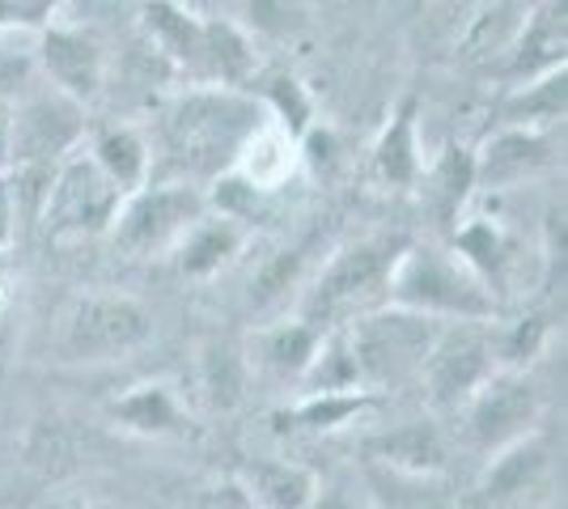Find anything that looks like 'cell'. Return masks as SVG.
<instances>
[{
    "label": "cell",
    "instance_id": "cell-1",
    "mask_svg": "<svg viewBox=\"0 0 568 509\" xmlns=\"http://www.w3.org/2000/svg\"><path fill=\"white\" fill-rule=\"evenodd\" d=\"M267 120L263 102L230 85H187L162 111V153L183 183H213L230 174L246 141Z\"/></svg>",
    "mask_w": 568,
    "mask_h": 509
},
{
    "label": "cell",
    "instance_id": "cell-2",
    "mask_svg": "<svg viewBox=\"0 0 568 509\" xmlns=\"http://www.w3.org/2000/svg\"><path fill=\"white\" fill-rule=\"evenodd\" d=\"M386 302L416 311L437 323H493L497 297L479 281L458 251L433 243H403L390 276H386Z\"/></svg>",
    "mask_w": 568,
    "mask_h": 509
},
{
    "label": "cell",
    "instance_id": "cell-3",
    "mask_svg": "<svg viewBox=\"0 0 568 509\" xmlns=\"http://www.w3.org/2000/svg\"><path fill=\"white\" fill-rule=\"evenodd\" d=\"M437 332H442L437 318L403 311L390 302L382 311H365L339 327V336L348 344V357H353L356 383L374 395L416 383Z\"/></svg>",
    "mask_w": 568,
    "mask_h": 509
},
{
    "label": "cell",
    "instance_id": "cell-4",
    "mask_svg": "<svg viewBox=\"0 0 568 509\" xmlns=\"http://www.w3.org/2000/svg\"><path fill=\"white\" fill-rule=\"evenodd\" d=\"M209 213V192L170 179V183H144L141 192L123 195L119 213L111 221V243L128 259H153V255H174L179 243L191 234V225Z\"/></svg>",
    "mask_w": 568,
    "mask_h": 509
},
{
    "label": "cell",
    "instance_id": "cell-5",
    "mask_svg": "<svg viewBox=\"0 0 568 509\" xmlns=\"http://www.w3.org/2000/svg\"><path fill=\"white\" fill-rule=\"evenodd\" d=\"M149 339H153V315L132 293H81L60 318V357L77 365L132 357Z\"/></svg>",
    "mask_w": 568,
    "mask_h": 509
},
{
    "label": "cell",
    "instance_id": "cell-6",
    "mask_svg": "<svg viewBox=\"0 0 568 509\" xmlns=\"http://www.w3.org/2000/svg\"><path fill=\"white\" fill-rule=\"evenodd\" d=\"M399 246L403 238H361L335 251L310 285L302 318L318 332H332V327H344L348 318L365 315V302L374 293H386V276H390Z\"/></svg>",
    "mask_w": 568,
    "mask_h": 509
},
{
    "label": "cell",
    "instance_id": "cell-7",
    "mask_svg": "<svg viewBox=\"0 0 568 509\" xmlns=\"http://www.w3.org/2000/svg\"><path fill=\"white\" fill-rule=\"evenodd\" d=\"M119 187L98 170L85 145L72 149L60 166L51 170L43 192V230L55 243H81L111 230L119 213Z\"/></svg>",
    "mask_w": 568,
    "mask_h": 509
},
{
    "label": "cell",
    "instance_id": "cell-8",
    "mask_svg": "<svg viewBox=\"0 0 568 509\" xmlns=\"http://www.w3.org/2000/svg\"><path fill=\"white\" fill-rule=\"evenodd\" d=\"M458 416H463L467 446L475 455L493 459L505 446L535 434L544 416V390L530 383L526 369H493V378L458 408Z\"/></svg>",
    "mask_w": 568,
    "mask_h": 509
},
{
    "label": "cell",
    "instance_id": "cell-9",
    "mask_svg": "<svg viewBox=\"0 0 568 509\" xmlns=\"http://www.w3.org/2000/svg\"><path fill=\"white\" fill-rule=\"evenodd\" d=\"M85 141V106L55 90H26L9 106V170H55Z\"/></svg>",
    "mask_w": 568,
    "mask_h": 509
},
{
    "label": "cell",
    "instance_id": "cell-10",
    "mask_svg": "<svg viewBox=\"0 0 568 509\" xmlns=\"http://www.w3.org/2000/svg\"><path fill=\"white\" fill-rule=\"evenodd\" d=\"M497 369L493 323H442L420 369V387L437 413H458Z\"/></svg>",
    "mask_w": 568,
    "mask_h": 509
},
{
    "label": "cell",
    "instance_id": "cell-11",
    "mask_svg": "<svg viewBox=\"0 0 568 509\" xmlns=\"http://www.w3.org/2000/svg\"><path fill=\"white\" fill-rule=\"evenodd\" d=\"M34 64L43 69L55 94L72 98L77 106L94 102L106 85V51L90 30L55 22L34 39Z\"/></svg>",
    "mask_w": 568,
    "mask_h": 509
},
{
    "label": "cell",
    "instance_id": "cell-12",
    "mask_svg": "<svg viewBox=\"0 0 568 509\" xmlns=\"http://www.w3.org/2000/svg\"><path fill=\"white\" fill-rule=\"evenodd\" d=\"M556 162V141L547 128H518L505 123L488 145L475 153V187L484 192H505L526 179L544 174Z\"/></svg>",
    "mask_w": 568,
    "mask_h": 509
},
{
    "label": "cell",
    "instance_id": "cell-13",
    "mask_svg": "<svg viewBox=\"0 0 568 509\" xmlns=\"http://www.w3.org/2000/svg\"><path fill=\"white\" fill-rule=\"evenodd\" d=\"M365 462L399 476H437L450 467V437L437 420H403L365 441Z\"/></svg>",
    "mask_w": 568,
    "mask_h": 509
},
{
    "label": "cell",
    "instance_id": "cell-14",
    "mask_svg": "<svg viewBox=\"0 0 568 509\" xmlns=\"http://www.w3.org/2000/svg\"><path fill=\"white\" fill-rule=\"evenodd\" d=\"M200 30L204 18H195L191 9L174 0H149L141 9V39L170 64L174 77H200Z\"/></svg>",
    "mask_w": 568,
    "mask_h": 509
},
{
    "label": "cell",
    "instance_id": "cell-15",
    "mask_svg": "<svg viewBox=\"0 0 568 509\" xmlns=\"http://www.w3.org/2000/svg\"><path fill=\"white\" fill-rule=\"evenodd\" d=\"M251 77H255V34L242 22H234V18H204L195 85L246 90Z\"/></svg>",
    "mask_w": 568,
    "mask_h": 509
},
{
    "label": "cell",
    "instance_id": "cell-16",
    "mask_svg": "<svg viewBox=\"0 0 568 509\" xmlns=\"http://www.w3.org/2000/svg\"><path fill=\"white\" fill-rule=\"evenodd\" d=\"M568 0H539L530 9V18L521 22L518 43H514V60L509 73L518 81H535L544 73L565 69V48H568Z\"/></svg>",
    "mask_w": 568,
    "mask_h": 509
},
{
    "label": "cell",
    "instance_id": "cell-17",
    "mask_svg": "<svg viewBox=\"0 0 568 509\" xmlns=\"http://www.w3.org/2000/svg\"><path fill=\"white\" fill-rule=\"evenodd\" d=\"M416 98L407 94L395 106L390 123L382 128V136L374 141V153H369V170L382 187H412L425 166H420V132H416Z\"/></svg>",
    "mask_w": 568,
    "mask_h": 509
},
{
    "label": "cell",
    "instance_id": "cell-18",
    "mask_svg": "<svg viewBox=\"0 0 568 509\" xmlns=\"http://www.w3.org/2000/svg\"><path fill=\"white\" fill-rule=\"evenodd\" d=\"M85 153L98 162V170L119 187V195L141 192L144 183L153 179V149L141 136V128L132 123H106L90 136Z\"/></svg>",
    "mask_w": 568,
    "mask_h": 509
},
{
    "label": "cell",
    "instance_id": "cell-19",
    "mask_svg": "<svg viewBox=\"0 0 568 509\" xmlns=\"http://www.w3.org/2000/svg\"><path fill=\"white\" fill-rule=\"evenodd\" d=\"M246 243V225L225 213H204V217L191 225V234L179 243L174 259H179V272L191 276V281H209L216 276L225 264H234V255Z\"/></svg>",
    "mask_w": 568,
    "mask_h": 509
},
{
    "label": "cell",
    "instance_id": "cell-20",
    "mask_svg": "<svg viewBox=\"0 0 568 509\" xmlns=\"http://www.w3.org/2000/svg\"><path fill=\"white\" fill-rule=\"evenodd\" d=\"M111 420H119L136 437H179L187 434V408L170 383H141L111 404Z\"/></svg>",
    "mask_w": 568,
    "mask_h": 509
},
{
    "label": "cell",
    "instance_id": "cell-21",
    "mask_svg": "<svg viewBox=\"0 0 568 509\" xmlns=\"http://www.w3.org/2000/svg\"><path fill=\"white\" fill-rule=\"evenodd\" d=\"M242 488L251 492V501L260 509H310L318 476L306 462L293 459H255L237 471Z\"/></svg>",
    "mask_w": 568,
    "mask_h": 509
},
{
    "label": "cell",
    "instance_id": "cell-22",
    "mask_svg": "<svg viewBox=\"0 0 568 509\" xmlns=\"http://www.w3.org/2000/svg\"><path fill=\"white\" fill-rule=\"evenodd\" d=\"M318 339H323V332L310 327L306 318H284V323H272L255 336V344H251L255 357L251 362L267 369V374H276V378L302 383V374H306L314 353H318Z\"/></svg>",
    "mask_w": 568,
    "mask_h": 509
},
{
    "label": "cell",
    "instance_id": "cell-23",
    "mask_svg": "<svg viewBox=\"0 0 568 509\" xmlns=\"http://www.w3.org/2000/svg\"><path fill=\"white\" fill-rule=\"evenodd\" d=\"M378 404L374 390H310L302 395L297 408L281 413V429H293V434H332V429H344L353 425L361 413H369Z\"/></svg>",
    "mask_w": 568,
    "mask_h": 509
},
{
    "label": "cell",
    "instance_id": "cell-24",
    "mask_svg": "<svg viewBox=\"0 0 568 509\" xmlns=\"http://www.w3.org/2000/svg\"><path fill=\"white\" fill-rule=\"evenodd\" d=\"M365 497L374 509H454L437 476H399L365 462Z\"/></svg>",
    "mask_w": 568,
    "mask_h": 509
},
{
    "label": "cell",
    "instance_id": "cell-25",
    "mask_svg": "<svg viewBox=\"0 0 568 509\" xmlns=\"http://www.w3.org/2000/svg\"><path fill=\"white\" fill-rule=\"evenodd\" d=\"M246 369H251V362L237 353L234 344L213 339L204 348V357H200V390H204V399L213 404L216 413H230V408L242 404V395H246Z\"/></svg>",
    "mask_w": 568,
    "mask_h": 509
},
{
    "label": "cell",
    "instance_id": "cell-26",
    "mask_svg": "<svg viewBox=\"0 0 568 509\" xmlns=\"http://www.w3.org/2000/svg\"><path fill=\"white\" fill-rule=\"evenodd\" d=\"M505 123L518 128H556L565 123V69L521 81L518 94L505 102Z\"/></svg>",
    "mask_w": 568,
    "mask_h": 509
},
{
    "label": "cell",
    "instance_id": "cell-27",
    "mask_svg": "<svg viewBox=\"0 0 568 509\" xmlns=\"http://www.w3.org/2000/svg\"><path fill=\"white\" fill-rule=\"evenodd\" d=\"M544 471V441L530 434L505 446L500 455L488 459V476H484V497H514Z\"/></svg>",
    "mask_w": 568,
    "mask_h": 509
},
{
    "label": "cell",
    "instance_id": "cell-28",
    "mask_svg": "<svg viewBox=\"0 0 568 509\" xmlns=\"http://www.w3.org/2000/svg\"><path fill=\"white\" fill-rule=\"evenodd\" d=\"M260 102H263V111H267V120L281 123L284 132L293 136V141H302V136L310 132V120H314V102H310L306 85H302L297 77H272Z\"/></svg>",
    "mask_w": 568,
    "mask_h": 509
},
{
    "label": "cell",
    "instance_id": "cell-29",
    "mask_svg": "<svg viewBox=\"0 0 568 509\" xmlns=\"http://www.w3.org/2000/svg\"><path fill=\"white\" fill-rule=\"evenodd\" d=\"M428 183H433V195H437V204H442V217L454 221L463 213L467 195L475 192V153L471 149H450V153L433 166Z\"/></svg>",
    "mask_w": 568,
    "mask_h": 509
},
{
    "label": "cell",
    "instance_id": "cell-30",
    "mask_svg": "<svg viewBox=\"0 0 568 509\" xmlns=\"http://www.w3.org/2000/svg\"><path fill=\"white\" fill-rule=\"evenodd\" d=\"M34 43L0 39V106H13L26 90H34Z\"/></svg>",
    "mask_w": 568,
    "mask_h": 509
},
{
    "label": "cell",
    "instance_id": "cell-31",
    "mask_svg": "<svg viewBox=\"0 0 568 509\" xmlns=\"http://www.w3.org/2000/svg\"><path fill=\"white\" fill-rule=\"evenodd\" d=\"M246 30L255 34H288L293 26H302V9L293 0H246Z\"/></svg>",
    "mask_w": 568,
    "mask_h": 509
},
{
    "label": "cell",
    "instance_id": "cell-32",
    "mask_svg": "<svg viewBox=\"0 0 568 509\" xmlns=\"http://www.w3.org/2000/svg\"><path fill=\"white\" fill-rule=\"evenodd\" d=\"M191 509H260L251 501V492L242 488L237 476H225V480H213L204 485L195 497H191Z\"/></svg>",
    "mask_w": 568,
    "mask_h": 509
},
{
    "label": "cell",
    "instance_id": "cell-33",
    "mask_svg": "<svg viewBox=\"0 0 568 509\" xmlns=\"http://www.w3.org/2000/svg\"><path fill=\"white\" fill-rule=\"evenodd\" d=\"M310 509H374L369 506V497H365V488L356 485H344V480H318V488H314V501H310Z\"/></svg>",
    "mask_w": 568,
    "mask_h": 509
},
{
    "label": "cell",
    "instance_id": "cell-34",
    "mask_svg": "<svg viewBox=\"0 0 568 509\" xmlns=\"http://www.w3.org/2000/svg\"><path fill=\"white\" fill-rule=\"evenodd\" d=\"M13 234H18V195L9 174H0V255L13 246Z\"/></svg>",
    "mask_w": 568,
    "mask_h": 509
},
{
    "label": "cell",
    "instance_id": "cell-35",
    "mask_svg": "<svg viewBox=\"0 0 568 509\" xmlns=\"http://www.w3.org/2000/svg\"><path fill=\"white\" fill-rule=\"evenodd\" d=\"M9 170V106H0V174Z\"/></svg>",
    "mask_w": 568,
    "mask_h": 509
},
{
    "label": "cell",
    "instance_id": "cell-36",
    "mask_svg": "<svg viewBox=\"0 0 568 509\" xmlns=\"http://www.w3.org/2000/svg\"><path fill=\"white\" fill-rule=\"evenodd\" d=\"M90 509H111V506H90Z\"/></svg>",
    "mask_w": 568,
    "mask_h": 509
}]
</instances>
